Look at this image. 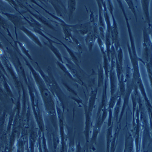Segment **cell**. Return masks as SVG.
I'll return each instance as SVG.
<instances>
[{"instance_id": "1", "label": "cell", "mask_w": 152, "mask_h": 152, "mask_svg": "<svg viewBox=\"0 0 152 152\" xmlns=\"http://www.w3.org/2000/svg\"><path fill=\"white\" fill-rule=\"evenodd\" d=\"M27 65L29 67V69L34 76L35 81L39 88V90L41 93V96L44 102L45 108L49 114L50 119H52V122L54 124V126L56 130H57V113L56 111L55 103L53 99V97L51 96V94L48 90V88L46 86V83L43 80L42 76L38 74V72L33 69L32 66L27 63Z\"/></svg>"}, {"instance_id": "2", "label": "cell", "mask_w": 152, "mask_h": 152, "mask_svg": "<svg viewBox=\"0 0 152 152\" xmlns=\"http://www.w3.org/2000/svg\"><path fill=\"white\" fill-rule=\"evenodd\" d=\"M134 90L137 94V106L141 125V144L144 152H145L146 148L148 147L150 145L152 144V137L151 136L149 119L143 99L136 85Z\"/></svg>"}, {"instance_id": "3", "label": "cell", "mask_w": 152, "mask_h": 152, "mask_svg": "<svg viewBox=\"0 0 152 152\" xmlns=\"http://www.w3.org/2000/svg\"><path fill=\"white\" fill-rule=\"evenodd\" d=\"M36 64L38 67V71L40 75L43 78V80L45 81V83H46L49 87L50 89H51L53 93H54L57 99H58L59 102L61 104V106L63 108V111L65 110H68V99L67 96L65 94V93L63 92L60 87L58 85L57 82H56L54 75L53 74V72L51 69L48 68L47 72L48 75H46L45 73L43 72L42 69L40 68L39 64L36 63Z\"/></svg>"}, {"instance_id": "4", "label": "cell", "mask_w": 152, "mask_h": 152, "mask_svg": "<svg viewBox=\"0 0 152 152\" xmlns=\"http://www.w3.org/2000/svg\"><path fill=\"white\" fill-rule=\"evenodd\" d=\"M125 79L126 82V91H125L124 97L122 98V100H123L122 106L121 111L119 115L118 125L121 124V121L122 119L124 112L126 109V108L129 107V100L130 99L132 93L134 91V86H135V84L133 82V77H132V69L129 66H126Z\"/></svg>"}, {"instance_id": "5", "label": "cell", "mask_w": 152, "mask_h": 152, "mask_svg": "<svg viewBox=\"0 0 152 152\" xmlns=\"http://www.w3.org/2000/svg\"><path fill=\"white\" fill-rule=\"evenodd\" d=\"M107 1V9L108 10L109 14L111 17V36L112 45L115 46V49L117 51L119 48L121 46L118 24L116 21L115 15H114V6L112 1L109 0V1Z\"/></svg>"}, {"instance_id": "6", "label": "cell", "mask_w": 152, "mask_h": 152, "mask_svg": "<svg viewBox=\"0 0 152 152\" xmlns=\"http://www.w3.org/2000/svg\"><path fill=\"white\" fill-rule=\"evenodd\" d=\"M142 49L141 59L142 60L143 65L145 63L149 61L152 57V42L147 31V28L144 26L142 29Z\"/></svg>"}, {"instance_id": "7", "label": "cell", "mask_w": 152, "mask_h": 152, "mask_svg": "<svg viewBox=\"0 0 152 152\" xmlns=\"http://www.w3.org/2000/svg\"><path fill=\"white\" fill-rule=\"evenodd\" d=\"M104 123L105 122L103 121L100 115L99 116V117L96 118L95 124L94 125L93 127V132L90 137L89 143H88V150H92L93 151L96 150L95 146L97 144L98 135L99 134L101 129H102V126Z\"/></svg>"}, {"instance_id": "8", "label": "cell", "mask_w": 152, "mask_h": 152, "mask_svg": "<svg viewBox=\"0 0 152 152\" xmlns=\"http://www.w3.org/2000/svg\"><path fill=\"white\" fill-rule=\"evenodd\" d=\"M96 3L98 6L99 10V19H98V27L99 37L104 42L105 41V36L106 31V24L104 17V9L101 0H97Z\"/></svg>"}, {"instance_id": "9", "label": "cell", "mask_w": 152, "mask_h": 152, "mask_svg": "<svg viewBox=\"0 0 152 152\" xmlns=\"http://www.w3.org/2000/svg\"><path fill=\"white\" fill-rule=\"evenodd\" d=\"M108 80L106 79L105 78L104 80V84L103 86V90H102V98H101L100 103L99 105L98 110L96 114V118L99 117V116L100 115L101 111L104 108L107 107L108 100L107 97V89H108Z\"/></svg>"}, {"instance_id": "10", "label": "cell", "mask_w": 152, "mask_h": 152, "mask_svg": "<svg viewBox=\"0 0 152 152\" xmlns=\"http://www.w3.org/2000/svg\"><path fill=\"white\" fill-rule=\"evenodd\" d=\"M124 148L125 152H134V139L129 129H127L125 134V144Z\"/></svg>"}, {"instance_id": "11", "label": "cell", "mask_w": 152, "mask_h": 152, "mask_svg": "<svg viewBox=\"0 0 152 152\" xmlns=\"http://www.w3.org/2000/svg\"><path fill=\"white\" fill-rule=\"evenodd\" d=\"M140 3L142 10L144 21L147 24V25L151 24V23L150 14V4L151 1H149V0H141V1H140Z\"/></svg>"}, {"instance_id": "12", "label": "cell", "mask_w": 152, "mask_h": 152, "mask_svg": "<svg viewBox=\"0 0 152 152\" xmlns=\"http://www.w3.org/2000/svg\"><path fill=\"white\" fill-rule=\"evenodd\" d=\"M50 3L53 4L56 11L58 17H64L65 15L67 14V9L63 4L61 1H49Z\"/></svg>"}, {"instance_id": "13", "label": "cell", "mask_w": 152, "mask_h": 152, "mask_svg": "<svg viewBox=\"0 0 152 152\" xmlns=\"http://www.w3.org/2000/svg\"><path fill=\"white\" fill-rule=\"evenodd\" d=\"M20 29L21 30L22 32H23L26 35V36L29 38L31 39V40H32L33 42H34L37 46H39L40 47H42V43H41L39 38L37 37V36L34 34L32 31H31L30 30H29L28 28H26V27L23 26L20 28Z\"/></svg>"}, {"instance_id": "14", "label": "cell", "mask_w": 152, "mask_h": 152, "mask_svg": "<svg viewBox=\"0 0 152 152\" xmlns=\"http://www.w3.org/2000/svg\"><path fill=\"white\" fill-rule=\"evenodd\" d=\"M121 130V124L118 125L115 132L113 134L112 141L110 145V152H116L118 145V139Z\"/></svg>"}, {"instance_id": "15", "label": "cell", "mask_w": 152, "mask_h": 152, "mask_svg": "<svg viewBox=\"0 0 152 152\" xmlns=\"http://www.w3.org/2000/svg\"><path fill=\"white\" fill-rule=\"evenodd\" d=\"M97 88L98 89L100 87H103L105 80V73L102 65L101 63H99V66H97Z\"/></svg>"}, {"instance_id": "16", "label": "cell", "mask_w": 152, "mask_h": 152, "mask_svg": "<svg viewBox=\"0 0 152 152\" xmlns=\"http://www.w3.org/2000/svg\"><path fill=\"white\" fill-rule=\"evenodd\" d=\"M113 123L110 126H107L106 131V151L105 152H110V145L112 141V139L113 136Z\"/></svg>"}, {"instance_id": "17", "label": "cell", "mask_w": 152, "mask_h": 152, "mask_svg": "<svg viewBox=\"0 0 152 152\" xmlns=\"http://www.w3.org/2000/svg\"><path fill=\"white\" fill-rule=\"evenodd\" d=\"M122 102H123L122 98L120 96L115 107H114V113H113V117L116 120L117 123L118 122V121H119V115H120V113L122 109Z\"/></svg>"}, {"instance_id": "18", "label": "cell", "mask_w": 152, "mask_h": 152, "mask_svg": "<svg viewBox=\"0 0 152 152\" xmlns=\"http://www.w3.org/2000/svg\"><path fill=\"white\" fill-rule=\"evenodd\" d=\"M53 43H56V44H58V43L54 42H48L45 43V45L50 49V50L54 53V54L55 55V56L57 57V58L58 59V61H60L61 63H63V57L62 56L61 54V53H60V51L58 50V49L54 46Z\"/></svg>"}, {"instance_id": "19", "label": "cell", "mask_w": 152, "mask_h": 152, "mask_svg": "<svg viewBox=\"0 0 152 152\" xmlns=\"http://www.w3.org/2000/svg\"><path fill=\"white\" fill-rule=\"evenodd\" d=\"M5 15L8 17V18L10 20L11 22H12L14 23V24H15V26H18V28H20V29L24 26L23 24H24V23L22 19L14 14H5Z\"/></svg>"}, {"instance_id": "20", "label": "cell", "mask_w": 152, "mask_h": 152, "mask_svg": "<svg viewBox=\"0 0 152 152\" xmlns=\"http://www.w3.org/2000/svg\"><path fill=\"white\" fill-rule=\"evenodd\" d=\"M76 5H77V1H76L70 0L67 2V14L69 20L73 18L74 12L76 9Z\"/></svg>"}, {"instance_id": "21", "label": "cell", "mask_w": 152, "mask_h": 152, "mask_svg": "<svg viewBox=\"0 0 152 152\" xmlns=\"http://www.w3.org/2000/svg\"><path fill=\"white\" fill-rule=\"evenodd\" d=\"M118 90L119 91L120 96L123 98L125 96L126 91V82L125 79V75L124 74H122L120 80L118 81Z\"/></svg>"}, {"instance_id": "22", "label": "cell", "mask_w": 152, "mask_h": 152, "mask_svg": "<svg viewBox=\"0 0 152 152\" xmlns=\"http://www.w3.org/2000/svg\"><path fill=\"white\" fill-rule=\"evenodd\" d=\"M119 96H120V94H119V90H118V91L116 92L115 94H113V96H110V99L108 100V106H107L108 109L113 110L114 108Z\"/></svg>"}, {"instance_id": "23", "label": "cell", "mask_w": 152, "mask_h": 152, "mask_svg": "<svg viewBox=\"0 0 152 152\" xmlns=\"http://www.w3.org/2000/svg\"><path fill=\"white\" fill-rule=\"evenodd\" d=\"M124 1L126 4V5L128 6V7L131 10V12H132V14H133V15L136 21L137 22V20H138L137 14V11H136V7L134 6L133 1H132V0H125Z\"/></svg>"}, {"instance_id": "24", "label": "cell", "mask_w": 152, "mask_h": 152, "mask_svg": "<svg viewBox=\"0 0 152 152\" xmlns=\"http://www.w3.org/2000/svg\"><path fill=\"white\" fill-rule=\"evenodd\" d=\"M117 59L119 63V65L121 66V67L123 69V66H124V53H123V50L121 48V46H120L119 48V49L117 50Z\"/></svg>"}, {"instance_id": "25", "label": "cell", "mask_w": 152, "mask_h": 152, "mask_svg": "<svg viewBox=\"0 0 152 152\" xmlns=\"http://www.w3.org/2000/svg\"><path fill=\"white\" fill-rule=\"evenodd\" d=\"M75 152H86V148L82 147L80 141H78L77 144L75 146Z\"/></svg>"}, {"instance_id": "26", "label": "cell", "mask_w": 152, "mask_h": 152, "mask_svg": "<svg viewBox=\"0 0 152 152\" xmlns=\"http://www.w3.org/2000/svg\"><path fill=\"white\" fill-rule=\"evenodd\" d=\"M147 31H148V33L149 34V36L150 37V39H151V41L152 42V24H149L147 26Z\"/></svg>"}, {"instance_id": "27", "label": "cell", "mask_w": 152, "mask_h": 152, "mask_svg": "<svg viewBox=\"0 0 152 152\" xmlns=\"http://www.w3.org/2000/svg\"><path fill=\"white\" fill-rule=\"evenodd\" d=\"M88 152H93V151L92 150H88Z\"/></svg>"}, {"instance_id": "28", "label": "cell", "mask_w": 152, "mask_h": 152, "mask_svg": "<svg viewBox=\"0 0 152 152\" xmlns=\"http://www.w3.org/2000/svg\"><path fill=\"white\" fill-rule=\"evenodd\" d=\"M123 152H125V150H124H124H123Z\"/></svg>"}]
</instances>
